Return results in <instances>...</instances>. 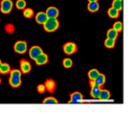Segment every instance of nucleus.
Wrapping results in <instances>:
<instances>
[{
    "label": "nucleus",
    "instance_id": "obj_11",
    "mask_svg": "<svg viewBox=\"0 0 134 114\" xmlns=\"http://www.w3.org/2000/svg\"><path fill=\"white\" fill-rule=\"evenodd\" d=\"M35 19H36V21H37L38 24H42V25H43V23L47 20V16H46L45 12H39V13L36 15Z\"/></svg>",
    "mask_w": 134,
    "mask_h": 114
},
{
    "label": "nucleus",
    "instance_id": "obj_5",
    "mask_svg": "<svg viewBox=\"0 0 134 114\" xmlns=\"http://www.w3.org/2000/svg\"><path fill=\"white\" fill-rule=\"evenodd\" d=\"M44 86H45V90H46L47 92H49V93H51V94L54 93L57 84H55V82H54L52 78H47V79L45 81V83H44Z\"/></svg>",
    "mask_w": 134,
    "mask_h": 114
},
{
    "label": "nucleus",
    "instance_id": "obj_14",
    "mask_svg": "<svg viewBox=\"0 0 134 114\" xmlns=\"http://www.w3.org/2000/svg\"><path fill=\"white\" fill-rule=\"evenodd\" d=\"M99 92H100V86H94L91 88L90 90V96L94 99H97L98 98V95H99Z\"/></svg>",
    "mask_w": 134,
    "mask_h": 114
},
{
    "label": "nucleus",
    "instance_id": "obj_18",
    "mask_svg": "<svg viewBox=\"0 0 134 114\" xmlns=\"http://www.w3.org/2000/svg\"><path fill=\"white\" fill-rule=\"evenodd\" d=\"M10 70V66L6 63H1L0 65V74H7Z\"/></svg>",
    "mask_w": 134,
    "mask_h": 114
},
{
    "label": "nucleus",
    "instance_id": "obj_7",
    "mask_svg": "<svg viewBox=\"0 0 134 114\" xmlns=\"http://www.w3.org/2000/svg\"><path fill=\"white\" fill-rule=\"evenodd\" d=\"M81 101H83V95L81 92L75 91V92H72L70 94V100L68 104H77Z\"/></svg>",
    "mask_w": 134,
    "mask_h": 114
},
{
    "label": "nucleus",
    "instance_id": "obj_21",
    "mask_svg": "<svg viewBox=\"0 0 134 114\" xmlns=\"http://www.w3.org/2000/svg\"><path fill=\"white\" fill-rule=\"evenodd\" d=\"M112 7L120 12L122 9V0H113L112 1Z\"/></svg>",
    "mask_w": 134,
    "mask_h": 114
},
{
    "label": "nucleus",
    "instance_id": "obj_4",
    "mask_svg": "<svg viewBox=\"0 0 134 114\" xmlns=\"http://www.w3.org/2000/svg\"><path fill=\"white\" fill-rule=\"evenodd\" d=\"M0 8L3 14H9L13 9V1L12 0H1Z\"/></svg>",
    "mask_w": 134,
    "mask_h": 114
},
{
    "label": "nucleus",
    "instance_id": "obj_31",
    "mask_svg": "<svg viewBox=\"0 0 134 114\" xmlns=\"http://www.w3.org/2000/svg\"><path fill=\"white\" fill-rule=\"evenodd\" d=\"M89 86L92 88V87H94V86H96V84H95V82H94V79H92V78H89Z\"/></svg>",
    "mask_w": 134,
    "mask_h": 114
},
{
    "label": "nucleus",
    "instance_id": "obj_32",
    "mask_svg": "<svg viewBox=\"0 0 134 114\" xmlns=\"http://www.w3.org/2000/svg\"><path fill=\"white\" fill-rule=\"evenodd\" d=\"M90 1H97V0H88V2H90Z\"/></svg>",
    "mask_w": 134,
    "mask_h": 114
},
{
    "label": "nucleus",
    "instance_id": "obj_26",
    "mask_svg": "<svg viewBox=\"0 0 134 114\" xmlns=\"http://www.w3.org/2000/svg\"><path fill=\"white\" fill-rule=\"evenodd\" d=\"M16 7L18 9H23L26 7V1L25 0H17L16 2Z\"/></svg>",
    "mask_w": 134,
    "mask_h": 114
},
{
    "label": "nucleus",
    "instance_id": "obj_8",
    "mask_svg": "<svg viewBox=\"0 0 134 114\" xmlns=\"http://www.w3.org/2000/svg\"><path fill=\"white\" fill-rule=\"evenodd\" d=\"M45 14H46L47 18H58L60 12H59V9L55 6H49L45 10Z\"/></svg>",
    "mask_w": 134,
    "mask_h": 114
},
{
    "label": "nucleus",
    "instance_id": "obj_9",
    "mask_svg": "<svg viewBox=\"0 0 134 114\" xmlns=\"http://www.w3.org/2000/svg\"><path fill=\"white\" fill-rule=\"evenodd\" d=\"M35 62L38 66H42V65H45L48 63V55L44 52H42L41 54H39L36 59H35Z\"/></svg>",
    "mask_w": 134,
    "mask_h": 114
},
{
    "label": "nucleus",
    "instance_id": "obj_28",
    "mask_svg": "<svg viewBox=\"0 0 134 114\" xmlns=\"http://www.w3.org/2000/svg\"><path fill=\"white\" fill-rule=\"evenodd\" d=\"M43 104H58V100L54 98V97H51V96H48V97H45L43 99Z\"/></svg>",
    "mask_w": 134,
    "mask_h": 114
},
{
    "label": "nucleus",
    "instance_id": "obj_19",
    "mask_svg": "<svg viewBox=\"0 0 134 114\" xmlns=\"http://www.w3.org/2000/svg\"><path fill=\"white\" fill-rule=\"evenodd\" d=\"M117 37H118V32H117L114 28H111V29H109V30L107 31V38H109V39H113V40H116V39H117Z\"/></svg>",
    "mask_w": 134,
    "mask_h": 114
},
{
    "label": "nucleus",
    "instance_id": "obj_24",
    "mask_svg": "<svg viewBox=\"0 0 134 114\" xmlns=\"http://www.w3.org/2000/svg\"><path fill=\"white\" fill-rule=\"evenodd\" d=\"M4 29H5V32L8 33V35H12V33L15 32V26H14L13 23H8V24H6L5 27H4Z\"/></svg>",
    "mask_w": 134,
    "mask_h": 114
},
{
    "label": "nucleus",
    "instance_id": "obj_10",
    "mask_svg": "<svg viewBox=\"0 0 134 114\" xmlns=\"http://www.w3.org/2000/svg\"><path fill=\"white\" fill-rule=\"evenodd\" d=\"M43 51H42V49L39 47V46H32L30 49H29V58L30 59H32V60H35L39 54H41Z\"/></svg>",
    "mask_w": 134,
    "mask_h": 114
},
{
    "label": "nucleus",
    "instance_id": "obj_1",
    "mask_svg": "<svg viewBox=\"0 0 134 114\" xmlns=\"http://www.w3.org/2000/svg\"><path fill=\"white\" fill-rule=\"evenodd\" d=\"M43 26H44L45 31L53 32L59 28L60 23H59V20L57 18H47V20L43 23Z\"/></svg>",
    "mask_w": 134,
    "mask_h": 114
},
{
    "label": "nucleus",
    "instance_id": "obj_29",
    "mask_svg": "<svg viewBox=\"0 0 134 114\" xmlns=\"http://www.w3.org/2000/svg\"><path fill=\"white\" fill-rule=\"evenodd\" d=\"M112 28H114L117 32H119V31L122 30V23H121L120 21H117V22H115V23L113 24V27H112Z\"/></svg>",
    "mask_w": 134,
    "mask_h": 114
},
{
    "label": "nucleus",
    "instance_id": "obj_34",
    "mask_svg": "<svg viewBox=\"0 0 134 114\" xmlns=\"http://www.w3.org/2000/svg\"><path fill=\"white\" fill-rule=\"evenodd\" d=\"M0 84H1V78H0Z\"/></svg>",
    "mask_w": 134,
    "mask_h": 114
},
{
    "label": "nucleus",
    "instance_id": "obj_33",
    "mask_svg": "<svg viewBox=\"0 0 134 114\" xmlns=\"http://www.w3.org/2000/svg\"><path fill=\"white\" fill-rule=\"evenodd\" d=\"M1 63H2V62H1V60H0V65H1Z\"/></svg>",
    "mask_w": 134,
    "mask_h": 114
},
{
    "label": "nucleus",
    "instance_id": "obj_3",
    "mask_svg": "<svg viewBox=\"0 0 134 114\" xmlns=\"http://www.w3.org/2000/svg\"><path fill=\"white\" fill-rule=\"evenodd\" d=\"M77 50V46L73 42H67L63 45V51L66 54H73Z\"/></svg>",
    "mask_w": 134,
    "mask_h": 114
},
{
    "label": "nucleus",
    "instance_id": "obj_17",
    "mask_svg": "<svg viewBox=\"0 0 134 114\" xmlns=\"http://www.w3.org/2000/svg\"><path fill=\"white\" fill-rule=\"evenodd\" d=\"M107 14H108V16H109L110 18H112V19H117V18L119 17V12H118L117 9L113 8L112 6L107 10Z\"/></svg>",
    "mask_w": 134,
    "mask_h": 114
},
{
    "label": "nucleus",
    "instance_id": "obj_13",
    "mask_svg": "<svg viewBox=\"0 0 134 114\" xmlns=\"http://www.w3.org/2000/svg\"><path fill=\"white\" fill-rule=\"evenodd\" d=\"M87 8H88V10H89L90 13H95V12L98 10L99 4L97 3V1H90V2L88 3V5H87Z\"/></svg>",
    "mask_w": 134,
    "mask_h": 114
},
{
    "label": "nucleus",
    "instance_id": "obj_25",
    "mask_svg": "<svg viewBox=\"0 0 134 114\" xmlns=\"http://www.w3.org/2000/svg\"><path fill=\"white\" fill-rule=\"evenodd\" d=\"M99 72H98V70L97 69H90L89 70V72H88V77L89 78H92V79H94L96 76H97V74H98Z\"/></svg>",
    "mask_w": 134,
    "mask_h": 114
},
{
    "label": "nucleus",
    "instance_id": "obj_27",
    "mask_svg": "<svg viewBox=\"0 0 134 114\" xmlns=\"http://www.w3.org/2000/svg\"><path fill=\"white\" fill-rule=\"evenodd\" d=\"M72 60L71 59H69V58H66V59H64L63 60V66L65 67V68H71L72 67Z\"/></svg>",
    "mask_w": 134,
    "mask_h": 114
},
{
    "label": "nucleus",
    "instance_id": "obj_15",
    "mask_svg": "<svg viewBox=\"0 0 134 114\" xmlns=\"http://www.w3.org/2000/svg\"><path fill=\"white\" fill-rule=\"evenodd\" d=\"M111 96V93L110 91L108 90H105V89H100V92H99V95H98V98L97 99H100V100H108Z\"/></svg>",
    "mask_w": 134,
    "mask_h": 114
},
{
    "label": "nucleus",
    "instance_id": "obj_6",
    "mask_svg": "<svg viewBox=\"0 0 134 114\" xmlns=\"http://www.w3.org/2000/svg\"><path fill=\"white\" fill-rule=\"evenodd\" d=\"M30 70H31V65H30V63H29L28 61H26V60H21V61H20V71H21L22 73L26 74V73H29Z\"/></svg>",
    "mask_w": 134,
    "mask_h": 114
},
{
    "label": "nucleus",
    "instance_id": "obj_20",
    "mask_svg": "<svg viewBox=\"0 0 134 114\" xmlns=\"http://www.w3.org/2000/svg\"><path fill=\"white\" fill-rule=\"evenodd\" d=\"M23 10V17H25V18H27V19H30V18H32L34 17V10L31 9V8H29V7H25V8H23L22 9Z\"/></svg>",
    "mask_w": 134,
    "mask_h": 114
},
{
    "label": "nucleus",
    "instance_id": "obj_16",
    "mask_svg": "<svg viewBox=\"0 0 134 114\" xmlns=\"http://www.w3.org/2000/svg\"><path fill=\"white\" fill-rule=\"evenodd\" d=\"M94 82H95V84L97 85V86H103L105 83H106V76L103 74V73H98L97 74V76L94 78Z\"/></svg>",
    "mask_w": 134,
    "mask_h": 114
},
{
    "label": "nucleus",
    "instance_id": "obj_23",
    "mask_svg": "<svg viewBox=\"0 0 134 114\" xmlns=\"http://www.w3.org/2000/svg\"><path fill=\"white\" fill-rule=\"evenodd\" d=\"M9 77H21L22 72L18 69H10L9 70Z\"/></svg>",
    "mask_w": 134,
    "mask_h": 114
},
{
    "label": "nucleus",
    "instance_id": "obj_12",
    "mask_svg": "<svg viewBox=\"0 0 134 114\" xmlns=\"http://www.w3.org/2000/svg\"><path fill=\"white\" fill-rule=\"evenodd\" d=\"M21 83H22L21 77H9V79H8V84H9L10 87H13V88H18V87H20V86H21Z\"/></svg>",
    "mask_w": 134,
    "mask_h": 114
},
{
    "label": "nucleus",
    "instance_id": "obj_30",
    "mask_svg": "<svg viewBox=\"0 0 134 114\" xmlns=\"http://www.w3.org/2000/svg\"><path fill=\"white\" fill-rule=\"evenodd\" d=\"M37 91H38V93H40V94H43L46 90H45V86H44V84H39L38 86H37Z\"/></svg>",
    "mask_w": 134,
    "mask_h": 114
},
{
    "label": "nucleus",
    "instance_id": "obj_22",
    "mask_svg": "<svg viewBox=\"0 0 134 114\" xmlns=\"http://www.w3.org/2000/svg\"><path fill=\"white\" fill-rule=\"evenodd\" d=\"M104 45H105L106 48H114V46H115V40L107 38L105 40V42H104Z\"/></svg>",
    "mask_w": 134,
    "mask_h": 114
},
{
    "label": "nucleus",
    "instance_id": "obj_2",
    "mask_svg": "<svg viewBox=\"0 0 134 114\" xmlns=\"http://www.w3.org/2000/svg\"><path fill=\"white\" fill-rule=\"evenodd\" d=\"M14 50H15V52H17L19 54L25 53L27 50V43L25 41H22V40L17 41L14 45Z\"/></svg>",
    "mask_w": 134,
    "mask_h": 114
}]
</instances>
